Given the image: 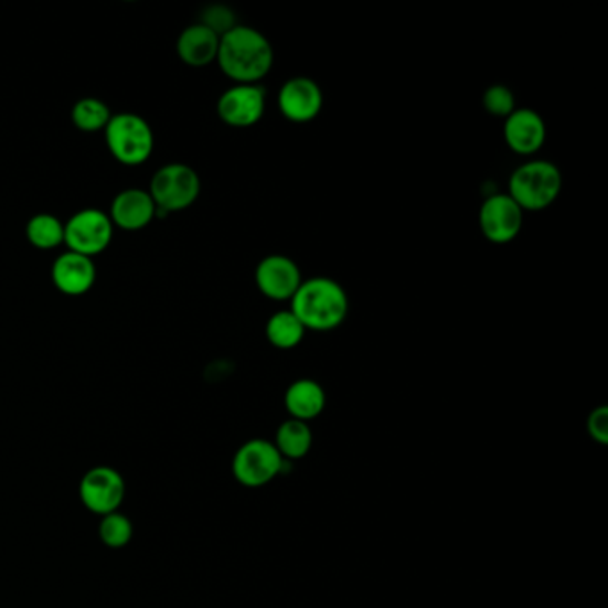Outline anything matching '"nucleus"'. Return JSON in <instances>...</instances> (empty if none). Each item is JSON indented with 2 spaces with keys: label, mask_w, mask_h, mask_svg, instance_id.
Segmentation results:
<instances>
[{
  "label": "nucleus",
  "mask_w": 608,
  "mask_h": 608,
  "mask_svg": "<svg viewBox=\"0 0 608 608\" xmlns=\"http://www.w3.org/2000/svg\"><path fill=\"white\" fill-rule=\"evenodd\" d=\"M275 52L265 34L239 25L220 38L218 63L225 77L236 84H259L274 68Z\"/></svg>",
  "instance_id": "f257e3e1"
},
{
  "label": "nucleus",
  "mask_w": 608,
  "mask_h": 608,
  "mask_svg": "<svg viewBox=\"0 0 608 608\" xmlns=\"http://www.w3.org/2000/svg\"><path fill=\"white\" fill-rule=\"evenodd\" d=\"M289 302L292 314L312 332L340 329L350 311L349 295L338 280L330 277L303 280Z\"/></svg>",
  "instance_id": "f03ea898"
},
{
  "label": "nucleus",
  "mask_w": 608,
  "mask_h": 608,
  "mask_svg": "<svg viewBox=\"0 0 608 608\" xmlns=\"http://www.w3.org/2000/svg\"><path fill=\"white\" fill-rule=\"evenodd\" d=\"M562 172L546 159H530L520 164L509 179L506 195L526 211H544L558 199L562 191Z\"/></svg>",
  "instance_id": "7ed1b4c3"
},
{
  "label": "nucleus",
  "mask_w": 608,
  "mask_h": 608,
  "mask_svg": "<svg viewBox=\"0 0 608 608\" xmlns=\"http://www.w3.org/2000/svg\"><path fill=\"white\" fill-rule=\"evenodd\" d=\"M104 135H106L107 149L120 164L140 167L152 156V127L140 115L135 113L113 115Z\"/></svg>",
  "instance_id": "20e7f679"
},
{
  "label": "nucleus",
  "mask_w": 608,
  "mask_h": 608,
  "mask_svg": "<svg viewBox=\"0 0 608 608\" xmlns=\"http://www.w3.org/2000/svg\"><path fill=\"white\" fill-rule=\"evenodd\" d=\"M199 173L184 163H170L159 168L150 181V196L158 207V216L188 210L199 199Z\"/></svg>",
  "instance_id": "39448f33"
},
{
  "label": "nucleus",
  "mask_w": 608,
  "mask_h": 608,
  "mask_svg": "<svg viewBox=\"0 0 608 608\" xmlns=\"http://www.w3.org/2000/svg\"><path fill=\"white\" fill-rule=\"evenodd\" d=\"M113 234H115V225L109 214L97 207L77 211L65 223L66 248L89 259L103 254L107 246L111 245Z\"/></svg>",
  "instance_id": "423d86ee"
},
{
  "label": "nucleus",
  "mask_w": 608,
  "mask_h": 608,
  "mask_svg": "<svg viewBox=\"0 0 608 608\" xmlns=\"http://www.w3.org/2000/svg\"><path fill=\"white\" fill-rule=\"evenodd\" d=\"M284 460L277 446L263 439L245 442L234 457L233 471L237 482L260 488L282 471Z\"/></svg>",
  "instance_id": "0eeeda50"
},
{
  "label": "nucleus",
  "mask_w": 608,
  "mask_h": 608,
  "mask_svg": "<svg viewBox=\"0 0 608 608\" xmlns=\"http://www.w3.org/2000/svg\"><path fill=\"white\" fill-rule=\"evenodd\" d=\"M266 89L260 84H234L223 92L216 113L225 126L246 129L259 124L266 111Z\"/></svg>",
  "instance_id": "6e6552de"
},
{
  "label": "nucleus",
  "mask_w": 608,
  "mask_h": 608,
  "mask_svg": "<svg viewBox=\"0 0 608 608\" xmlns=\"http://www.w3.org/2000/svg\"><path fill=\"white\" fill-rule=\"evenodd\" d=\"M479 223L480 231L489 243L506 245L520 236L525 213L506 193H497L483 200Z\"/></svg>",
  "instance_id": "1a4fd4ad"
},
{
  "label": "nucleus",
  "mask_w": 608,
  "mask_h": 608,
  "mask_svg": "<svg viewBox=\"0 0 608 608\" xmlns=\"http://www.w3.org/2000/svg\"><path fill=\"white\" fill-rule=\"evenodd\" d=\"M83 505L94 514L106 515L117 512L126 498V480L117 469L97 466L84 474L79 486Z\"/></svg>",
  "instance_id": "9d476101"
},
{
  "label": "nucleus",
  "mask_w": 608,
  "mask_h": 608,
  "mask_svg": "<svg viewBox=\"0 0 608 608\" xmlns=\"http://www.w3.org/2000/svg\"><path fill=\"white\" fill-rule=\"evenodd\" d=\"M303 282L302 271L291 257L271 254L263 257L256 268V286L266 298L275 302L291 300Z\"/></svg>",
  "instance_id": "9b49d317"
},
{
  "label": "nucleus",
  "mask_w": 608,
  "mask_h": 608,
  "mask_svg": "<svg viewBox=\"0 0 608 608\" xmlns=\"http://www.w3.org/2000/svg\"><path fill=\"white\" fill-rule=\"evenodd\" d=\"M280 113L292 124H307L320 117L323 109V92L311 77H291L286 81L277 97Z\"/></svg>",
  "instance_id": "f8f14e48"
},
{
  "label": "nucleus",
  "mask_w": 608,
  "mask_h": 608,
  "mask_svg": "<svg viewBox=\"0 0 608 608\" xmlns=\"http://www.w3.org/2000/svg\"><path fill=\"white\" fill-rule=\"evenodd\" d=\"M503 140L518 156H534L546 143V121L535 109L515 107L503 120Z\"/></svg>",
  "instance_id": "ddd939ff"
},
{
  "label": "nucleus",
  "mask_w": 608,
  "mask_h": 608,
  "mask_svg": "<svg viewBox=\"0 0 608 608\" xmlns=\"http://www.w3.org/2000/svg\"><path fill=\"white\" fill-rule=\"evenodd\" d=\"M115 227L126 231V233H136L141 228L149 227L152 220L158 216V207L153 204L149 191L140 188H129L118 193L111 202L109 210Z\"/></svg>",
  "instance_id": "4468645a"
},
{
  "label": "nucleus",
  "mask_w": 608,
  "mask_h": 608,
  "mask_svg": "<svg viewBox=\"0 0 608 608\" xmlns=\"http://www.w3.org/2000/svg\"><path fill=\"white\" fill-rule=\"evenodd\" d=\"M51 275L52 284L56 286L57 291L63 292L66 297H83L94 288L95 280H97V268H95L94 259L66 250L54 260Z\"/></svg>",
  "instance_id": "2eb2a0df"
},
{
  "label": "nucleus",
  "mask_w": 608,
  "mask_h": 608,
  "mask_svg": "<svg viewBox=\"0 0 608 608\" xmlns=\"http://www.w3.org/2000/svg\"><path fill=\"white\" fill-rule=\"evenodd\" d=\"M218 49V34H214L211 29L199 22L184 29L177 40V56L184 65L193 68H204L211 63H216Z\"/></svg>",
  "instance_id": "dca6fc26"
},
{
  "label": "nucleus",
  "mask_w": 608,
  "mask_h": 608,
  "mask_svg": "<svg viewBox=\"0 0 608 608\" xmlns=\"http://www.w3.org/2000/svg\"><path fill=\"white\" fill-rule=\"evenodd\" d=\"M284 404L292 419L309 422V419L320 416L326 409V391L311 378H300V381L292 382L286 391Z\"/></svg>",
  "instance_id": "f3484780"
},
{
  "label": "nucleus",
  "mask_w": 608,
  "mask_h": 608,
  "mask_svg": "<svg viewBox=\"0 0 608 608\" xmlns=\"http://www.w3.org/2000/svg\"><path fill=\"white\" fill-rule=\"evenodd\" d=\"M266 340L271 346L279 350L297 349L306 338V327L302 321L292 314L291 309H282L269 317L266 321Z\"/></svg>",
  "instance_id": "a211bd4d"
},
{
  "label": "nucleus",
  "mask_w": 608,
  "mask_h": 608,
  "mask_svg": "<svg viewBox=\"0 0 608 608\" xmlns=\"http://www.w3.org/2000/svg\"><path fill=\"white\" fill-rule=\"evenodd\" d=\"M25 236L38 250H54L65 245V223L54 214L40 213L29 220Z\"/></svg>",
  "instance_id": "6ab92c4d"
},
{
  "label": "nucleus",
  "mask_w": 608,
  "mask_h": 608,
  "mask_svg": "<svg viewBox=\"0 0 608 608\" xmlns=\"http://www.w3.org/2000/svg\"><path fill=\"white\" fill-rule=\"evenodd\" d=\"M111 117V109L100 98H81L72 107V121H74V126L81 132H88V135L106 130Z\"/></svg>",
  "instance_id": "aec40b11"
},
{
  "label": "nucleus",
  "mask_w": 608,
  "mask_h": 608,
  "mask_svg": "<svg viewBox=\"0 0 608 608\" xmlns=\"http://www.w3.org/2000/svg\"><path fill=\"white\" fill-rule=\"evenodd\" d=\"M312 433L311 428L307 427L306 422L298 419H289L284 423L282 427L277 433V450L280 456L289 457V459H300L306 456L307 451L311 450Z\"/></svg>",
  "instance_id": "412c9836"
},
{
  "label": "nucleus",
  "mask_w": 608,
  "mask_h": 608,
  "mask_svg": "<svg viewBox=\"0 0 608 608\" xmlns=\"http://www.w3.org/2000/svg\"><path fill=\"white\" fill-rule=\"evenodd\" d=\"M132 534H135V529H132L129 518L118 511L103 515V521L98 525V537L109 548H124L130 543Z\"/></svg>",
  "instance_id": "4be33fe9"
},
{
  "label": "nucleus",
  "mask_w": 608,
  "mask_h": 608,
  "mask_svg": "<svg viewBox=\"0 0 608 608\" xmlns=\"http://www.w3.org/2000/svg\"><path fill=\"white\" fill-rule=\"evenodd\" d=\"M482 106L491 117L505 120L515 109L514 92L505 84H492L483 92Z\"/></svg>",
  "instance_id": "5701e85b"
},
{
  "label": "nucleus",
  "mask_w": 608,
  "mask_h": 608,
  "mask_svg": "<svg viewBox=\"0 0 608 608\" xmlns=\"http://www.w3.org/2000/svg\"><path fill=\"white\" fill-rule=\"evenodd\" d=\"M199 24L205 25L211 29L214 34H218L220 38L223 34H227L231 29L236 28V17H234L233 10L227 6L213 4L205 8L204 13L200 17Z\"/></svg>",
  "instance_id": "b1692460"
},
{
  "label": "nucleus",
  "mask_w": 608,
  "mask_h": 608,
  "mask_svg": "<svg viewBox=\"0 0 608 608\" xmlns=\"http://www.w3.org/2000/svg\"><path fill=\"white\" fill-rule=\"evenodd\" d=\"M589 434L595 437L596 441H608V410L607 407H599L593 410L589 416Z\"/></svg>",
  "instance_id": "393cba45"
}]
</instances>
